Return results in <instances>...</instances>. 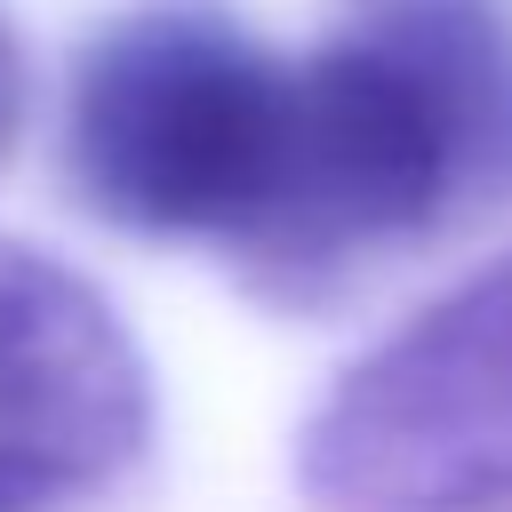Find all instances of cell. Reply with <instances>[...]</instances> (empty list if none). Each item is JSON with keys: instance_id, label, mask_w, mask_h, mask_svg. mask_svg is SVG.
Wrapping results in <instances>:
<instances>
[{"instance_id": "obj_3", "label": "cell", "mask_w": 512, "mask_h": 512, "mask_svg": "<svg viewBox=\"0 0 512 512\" xmlns=\"http://www.w3.org/2000/svg\"><path fill=\"white\" fill-rule=\"evenodd\" d=\"M320 512H496L512 504V256L360 352L296 432Z\"/></svg>"}, {"instance_id": "obj_2", "label": "cell", "mask_w": 512, "mask_h": 512, "mask_svg": "<svg viewBox=\"0 0 512 512\" xmlns=\"http://www.w3.org/2000/svg\"><path fill=\"white\" fill-rule=\"evenodd\" d=\"M288 72L224 0H136L72 64L56 168L144 240H240L272 192Z\"/></svg>"}, {"instance_id": "obj_4", "label": "cell", "mask_w": 512, "mask_h": 512, "mask_svg": "<svg viewBox=\"0 0 512 512\" xmlns=\"http://www.w3.org/2000/svg\"><path fill=\"white\" fill-rule=\"evenodd\" d=\"M152 440V368L96 280L0 240V512H72Z\"/></svg>"}, {"instance_id": "obj_5", "label": "cell", "mask_w": 512, "mask_h": 512, "mask_svg": "<svg viewBox=\"0 0 512 512\" xmlns=\"http://www.w3.org/2000/svg\"><path fill=\"white\" fill-rule=\"evenodd\" d=\"M24 96H32V72H24V40H16V24L0 16V160L16 152V128H24Z\"/></svg>"}, {"instance_id": "obj_1", "label": "cell", "mask_w": 512, "mask_h": 512, "mask_svg": "<svg viewBox=\"0 0 512 512\" xmlns=\"http://www.w3.org/2000/svg\"><path fill=\"white\" fill-rule=\"evenodd\" d=\"M496 208H512V16L368 0L288 72L280 168L232 264L264 304H328Z\"/></svg>"}]
</instances>
